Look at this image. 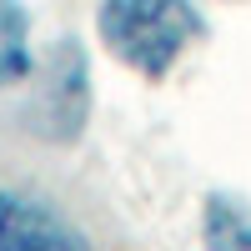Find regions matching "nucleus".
I'll return each instance as SVG.
<instances>
[{
	"instance_id": "7ed1b4c3",
	"label": "nucleus",
	"mask_w": 251,
	"mask_h": 251,
	"mask_svg": "<svg viewBox=\"0 0 251 251\" xmlns=\"http://www.w3.org/2000/svg\"><path fill=\"white\" fill-rule=\"evenodd\" d=\"M0 246H10V251H35V246L71 251V246H80V236L50 206H40L30 196H0Z\"/></svg>"
},
{
	"instance_id": "20e7f679",
	"label": "nucleus",
	"mask_w": 251,
	"mask_h": 251,
	"mask_svg": "<svg viewBox=\"0 0 251 251\" xmlns=\"http://www.w3.org/2000/svg\"><path fill=\"white\" fill-rule=\"evenodd\" d=\"M25 10L15 0H0V86H10L30 71V46H25Z\"/></svg>"
},
{
	"instance_id": "f257e3e1",
	"label": "nucleus",
	"mask_w": 251,
	"mask_h": 251,
	"mask_svg": "<svg viewBox=\"0 0 251 251\" xmlns=\"http://www.w3.org/2000/svg\"><path fill=\"white\" fill-rule=\"evenodd\" d=\"M201 15L191 0H106L100 5V35L106 46L136 66L141 75H166L176 55L201 35Z\"/></svg>"
},
{
	"instance_id": "f03ea898",
	"label": "nucleus",
	"mask_w": 251,
	"mask_h": 251,
	"mask_svg": "<svg viewBox=\"0 0 251 251\" xmlns=\"http://www.w3.org/2000/svg\"><path fill=\"white\" fill-rule=\"evenodd\" d=\"M35 131L46 136H75L80 121H86V55H80L71 40H60L55 55H50V71H46V96L35 106Z\"/></svg>"
}]
</instances>
